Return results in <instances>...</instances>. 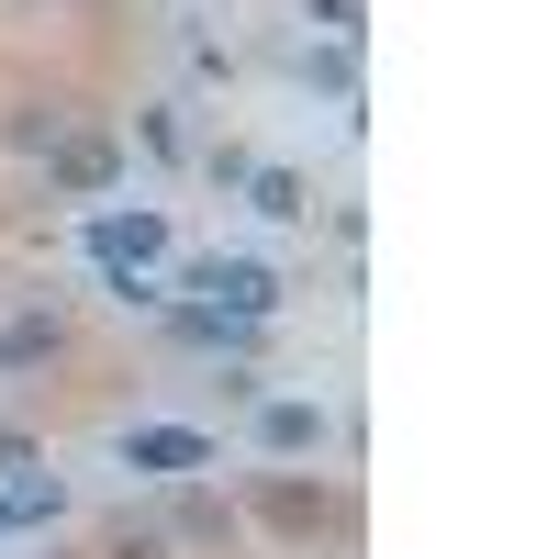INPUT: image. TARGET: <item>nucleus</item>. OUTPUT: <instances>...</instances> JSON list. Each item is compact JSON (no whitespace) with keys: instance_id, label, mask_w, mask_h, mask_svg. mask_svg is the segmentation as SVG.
I'll return each mask as SVG.
<instances>
[{"instance_id":"obj_5","label":"nucleus","mask_w":559,"mask_h":559,"mask_svg":"<svg viewBox=\"0 0 559 559\" xmlns=\"http://www.w3.org/2000/svg\"><path fill=\"white\" fill-rule=\"evenodd\" d=\"M57 347H68V324H57V313H12V324H0V369H45Z\"/></svg>"},{"instance_id":"obj_4","label":"nucleus","mask_w":559,"mask_h":559,"mask_svg":"<svg viewBox=\"0 0 559 559\" xmlns=\"http://www.w3.org/2000/svg\"><path fill=\"white\" fill-rule=\"evenodd\" d=\"M258 448H269V459L324 448V414H313V403H258Z\"/></svg>"},{"instance_id":"obj_3","label":"nucleus","mask_w":559,"mask_h":559,"mask_svg":"<svg viewBox=\"0 0 559 559\" xmlns=\"http://www.w3.org/2000/svg\"><path fill=\"white\" fill-rule=\"evenodd\" d=\"M45 157H57V191H112V179H123V157L102 146V134H57Z\"/></svg>"},{"instance_id":"obj_8","label":"nucleus","mask_w":559,"mask_h":559,"mask_svg":"<svg viewBox=\"0 0 559 559\" xmlns=\"http://www.w3.org/2000/svg\"><path fill=\"white\" fill-rule=\"evenodd\" d=\"M313 23L336 34V45H358V0H313Z\"/></svg>"},{"instance_id":"obj_2","label":"nucleus","mask_w":559,"mask_h":559,"mask_svg":"<svg viewBox=\"0 0 559 559\" xmlns=\"http://www.w3.org/2000/svg\"><path fill=\"white\" fill-rule=\"evenodd\" d=\"M123 459H134V471L191 481V471H213V437H202V426H134V437H123Z\"/></svg>"},{"instance_id":"obj_1","label":"nucleus","mask_w":559,"mask_h":559,"mask_svg":"<svg viewBox=\"0 0 559 559\" xmlns=\"http://www.w3.org/2000/svg\"><path fill=\"white\" fill-rule=\"evenodd\" d=\"M179 292H202L213 313H236V324H269L280 269H269V258H191V269H179Z\"/></svg>"},{"instance_id":"obj_9","label":"nucleus","mask_w":559,"mask_h":559,"mask_svg":"<svg viewBox=\"0 0 559 559\" xmlns=\"http://www.w3.org/2000/svg\"><path fill=\"white\" fill-rule=\"evenodd\" d=\"M102 559H168V537H134V526H123V537H112Z\"/></svg>"},{"instance_id":"obj_7","label":"nucleus","mask_w":559,"mask_h":559,"mask_svg":"<svg viewBox=\"0 0 559 559\" xmlns=\"http://www.w3.org/2000/svg\"><path fill=\"white\" fill-rule=\"evenodd\" d=\"M269 515H280V526H324V492H302V481H269Z\"/></svg>"},{"instance_id":"obj_6","label":"nucleus","mask_w":559,"mask_h":559,"mask_svg":"<svg viewBox=\"0 0 559 559\" xmlns=\"http://www.w3.org/2000/svg\"><path fill=\"white\" fill-rule=\"evenodd\" d=\"M247 202L269 213V224H302L313 202H302V168H247Z\"/></svg>"}]
</instances>
